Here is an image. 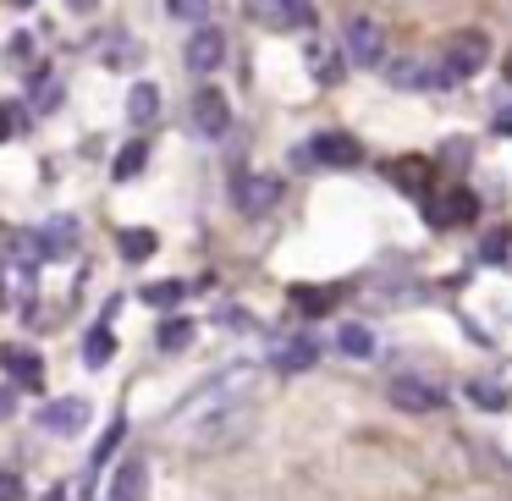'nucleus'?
<instances>
[{"label": "nucleus", "instance_id": "16", "mask_svg": "<svg viewBox=\"0 0 512 501\" xmlns=\"http://www.w3.org/2000/svg\"><path fill=\"white\" fill-rule=\"evenodd\" d=\"M155 116H160V89L155 83H133V94H127V122L144 133V127H155Z\"/></svg>", "mask_w": 512, "mask_h": 501}, {"label": "nucleus", "instance_id": "10", "mask_svg": "<svg viewBox=\"0 0 512 501\" xmlns=\"http://www.w3.org/2000/svg\"><path fill=\"white\" fill-rule=\"evenodd\" d=\"M232 127V105H226L221 89H199L193 94V133L199 138H226Z\"/></svg>", "mask_w": 512, "mask_h": 501}, {"label": "nucleus", "instance_id": "24", "mask_svg": "<svg viewBox=\"0 0 512 501\" xmlns=\"http://www.w3.org/2000/svg\"><path fill=\"white\" fill-rule=\"evenodd\" d=\"M144 61V45L127 34H111V50H105V67H138Z\"/></svg>", "mask_w": 512, "mask_h": 501}, {"label": "nucleus", "instance_id": "28", "mask_svg": "<svg viewBox=\"0 0 512 501\" xmlns=\"http://www.w3.org/2000/svg\"><path fill=\"white\" fill-rule=\"evenodd\" d=\"M292 303H298L303 314H325V303H331V292H320V287H292Z\"/></svg>", "mask_w": 512, "mask_h": 501}, {"label": "nucleus", "instance_id": "11", "mask_svg": "<svg viewBox=\"0 0 512 501\" xmlns=\"http://www.w3.org/2000/svg\"><path fill=\"white\" fill-rule=\"evenodd\" d=\"M391 83H397V89H419V94H430V89H452V72L446 67H424V61H391Z\"/></svg>", "mask_w": 512, "mask_h": 501}, {"label": "nucleus", "instance_id": "30", "mask_svg": "<svg viewBox=\"0 0 512 501\" xmlns=\"http://www.w3.org/2000/svg\"><path fill=\"white\" fill-rule=\"evenodd\" d=\"M122 430H127V424H122V419H111V430H105V441L94 446V463H105V457L116 452V441H122Z\"/></svg>", "mask_w": 512, "mask_h": 501}, {"label": "nucleus", "instance_id": "17", "mask_svg": "<svg viewBox=\"0 0 512 501\" xmlns=\"http://www.w3.org/2000/svg\"><path fill=\"white\" fill-rule=\"evenodd\" d=\"M39 243H45V259H61L72 243H78V221H72V215L45 221V226H39Z\"/></svg>", "mask_w": 512, "mask_h": 501}, {"label": "nucleus", "instance_id": "1", "mask_svg": "<svg viewBox=\"0 0 512 501\" xmlns=\"http://www.w3.org/2000/svg\"><path fill=\"white\" fill-rule=\"evenodd\" d=\"M254 408H259V369L232 364V369L204 380L182 408H171L166 430L182 435L188 446H226L254 424Z\"/></svg>", "mask_w": 512, "mask_h": 501}, {"label": "nucleus", "instance_id": "14", "mask_svg": "<svg viewBox=\"0 0 512 501\" xmlns=\"http://www.w3.org/2000/svg\"><path fill=\"white\" fill-rule=\"evenodd\" d=\"M0 369L12 375V386H45V358H34L28 347H0Z\"/></svg>", "mask_w": 512, "mask_h": 501}, {"label": "nucleus", "instance_id": "12", "mask_svg": "<svg viewBox=\"0 0 512 501\" xmlns=\"http://www.w3.org/2000/svg\"><path fill=\"white\" fill-rule=\"evenodd\" d=\"M309 160H320V166H358V160H364V144H358L353 133H320L309 144Z\"/></svg>", "mask_w": 512, "mask_h": 501}, {"label": "nucleus", "instance_id": "18", "mask_svg": "<svg viewBox=\"0 0 512 501\" xmlns=\"http://www.w3.org/2000/svg\"><path fill=\"white\" fill-rule=\"evenodd\" d=\"M144 490H149V463H144V457H127V463L116 468L111 496H116V501H133V496H144Z\"/></svg>", "mask_w": 512, "mask_h": 501}, {"label": "nucleus", "instance_id": "35", "mask_svg": "<svg viewBox=\"0 0 512 501\" xmlns=\"http://www.w3.org/2000/svg\"><path fill=\"white\" fill-rule=\"evenodd\" d=\"M72 12H89V6H100V0H67Z\"/></svg>", "mask_w": 512, "mask_h": 501}, {"label": "nucleus", "instance_id": "7", "mask_svg": "<svg viewBox=\"0 0 512 501\" xmlns=\"http://www.w3.org/2000/svg\"><path fill=\"white\" fill-rule=\"evenodd\" d=\"M391 402H397L402 413H435V408H446V391L441 386H430V380H419V375H391Z\"/></svg>", "mask_w": 512, "mask_h": 501}, {"label": "nucleus", "instance_id": "25", "mask_svg": "<svg viewBox=\"0 0 512 501\" xmlns=\"http://www.w3.org/2000/svg\"><path fill=\"white\" fill-rule=\"evenodd\" d=\"M166 12L177 17V23H204V17H210V0H166Z\"/></svg>", "mask_w": 512, "mask_h": 501}, {"label": "nucleus", "instance_id": "6", "mask_svg": "<svg viewBox=\"0 0 512 501\" xmlns=\"http://www.w3.org/2000/svg\"><path fill=\"white\" fill-rule=\"evenodd\" d=\"M468 221H479V199L468 188H446V193L430 199V226L435 232H452V226H468Z\"/></svg>", "mask_w": 512, "mask_h": 501}, {"label": "nucleus", "instance_id": "33", "mask_svg": "<svg viewBox=\"0 0 512 501\" xmlns=\"http://www.w3.org/2000/svg\"><path fill=\"white\" fill-rule=\"evenodd\" d=\"M12 408H17V391L0 386V419H12Z\"/></svg>", "mask_w": 512, "mask_h": 501}, {"label": "nucleus", "instance_id": "23", "mask_svg": "<svg viewBox=\"0 0 512 501\" xmlns=\"http://www.w3.org/2000/svg\"><path fill=\"white\" fill-rule=\"evenodd\" d=\"M138 298H144L149 309H177V303L188 298V287H182V281H149V287L138 292Z\"/></svg>", "mask_w": 512, "mask_h": 501}, {"label": "nucleus", "instance_id": "2", "mask_svg": "<svg viewBox=\"0 0 512 501\" xmlns=\"http://www.w3.org/2000/svg\"><path fill=\"white\" fill-rule=\"evenodd\" d=\"M248 17L270 34H303L314 28V0H248Z\"/></svg>", "mask_w": 512, "mask_h": 501}, {"label": "nucleus", "instance_id": "13", "mask_svg": "<svg viewBox=\"0 0 512 501\" xmlns=\"http://www.w3.org/2000/svg\"><path fill=\"white\" fill-rule=\"evenodd\" d=\"M336 353H342V358H358V364H369V358L380 353V336L369 331L364 320H342V325H336Z\"/></svg>", "mask_w": 512, "mask_h": 501}, {"label": "nucleus", "instance_id": "19", "mask_svg": "<svg viewBox=\"0 0 512 501\" xmlns=\"http://www.w3.org/2000/svg\"><path fill=\"white\" fill-rule=\"evenodd\" d=\"M303 61H309V72L325 83V89H331V83L342 78V61H336V50L325 45V39H309V45H303Z\"/></svg>", "mask_w": 512, "mask_h": 501}, {"label": "nucleus", "instance_id": "21", "mask_svg": "<svg viewBox=\"0 0 512 501\" xmlns=\"http://www.w3.org/2000/svg\"><path fill=\"white\" fill-rule=\"evenodd\" d=\"M144 160H149V138H133V144H127L122 155H116L111 177H116V182H133L138 171H144Z\"/></svg>", "mask_w": 512, "mask_h": 501}, {"label": "nucleus", "instance_id": "27", "mask_svg": "<svg viewBox=\"0 0 512 501\" xmlns=\"http://www.w3.org/2000/svg\"><path fill=\"white\" fill-rule=\"evenodd\" d=\"M468 397H474L479 408H490V413L507 408V391H501V386H485V380H474V386H468Z\"/></svg>", "mask_w": 512, "mask_h": 501}, {"label": "nucleus", "instance_id": "8", "mask_svg": "<svg viewBox=\"0 0 512 501\" xmlns=\"http://www.w3.org/2000/svg\"><path fill=\"white\" fill-rule=\"evenodd\" d=\"M182 61H188V72H199V78L221 72V61H226V34H221V28H210V23H199V34L188 39Z\"/></svg>", "mask_w": 512, "mask_h": 501}, {"label": "nucleus", "instance_id": "31", "mask_svg": "<svg viewBox=\"0 0 512 501\" xmlns=\"http://www.w3.org/2000/svg\"><path fill=\"white\" fill-rule=\"evenodd\" d=\"M28 490H23V479L17 474H0V501H23Z\"/></svg>", "mask_w": 512, "mask_h": 501}, {"label": "nucleus", "instance_id": "3", "mask_svg": "<svg viewBox=\"0 0 512 501\" xmlns=\"http://www.w3.org/2000/svg\"><path fill=\"white\" fill-rule=\"evenodd\" d=\"M485 61H490V39L485 34H452L441 45V67L452 72V83H463V78H474V72H485Z\"/></svg>", "mask_w": 512, "mask_h": 501}, {"label": "nucleus", "instance_id": "26", "mask_svg": "<svg viewBox=\"0 0 512 501\" xmlns=\"http://www.w3.org/2000/svg\"><path fill=\"white\" fill-rule=\"evenodd\" d=\"M116 243H122L127 259H149V254H155V232H122Z\"/></svg>", "mask_w": 512, "mask_h": 501}, {"label": "nucleus", "instance_id": "37", "mask_svg": "<svg viewBox=\"0 0 512 501\" xmlns=\"http://www.w3.org/2000/svg\"><path fill=\"white\" fill-rule=\"evenodd\" d=\"M0 298H6V270H0Z\"/></svg>", "mask_w": 512, "mask_h": 501}, {"label": "nucleus", "instance_id": "36", "mask_svg": "<svg viewBox=\"0 0 512 501\" xmlns=\"http://www.w3.org/2000/svg\"><path fill=\"white\" fill-rule=\"evenodd\" d=\"M12 6H17V12H28V6H39V0H12Z\"/></svg>", "mask_w": 512, "mask_h": 501}, {"label": "nucleus", "instance_id": "15", "mask_svg": "<svg viewBox=\"0 0 512 501\" xmlns=\"http://www.w3.org/2000/svg\"><path fill=\"white\" fill-rule=\"evenodd\" d=\"M314 358H320V347H314V336H287V342H276V353H270V364L287 369V375H298V369H309Z\"/></svg>", "mask_w": 512, "mask_h": 501}, {"label": "nucleus", "instance_id": "34", "mask_svg": "<svg viewBox=\"0 0 512 501\" xmlns=\"http://www.w3.org/2000/svg\"><path fill=\"white\" fill-rule=\"evenodd\" d=\"M496 133L512 138V105H501V111H496Z\"/></svg>", "mask_w": 512, "mask_h": 501}, {"label": "nucleus", "instance_id": "38", "mask_svg": "<svg viewBox=\"0 0 512 501\" xmlns=\"http://www.w3.org/2000/svg\"><path fill=\"white\" fill-rule=\"evenodd\" d=\"M507 83H512V56H507Z\"/></svg>", "mask_w": 512, "mask_h": 501}, {"label": "nucleus", "instance_id": "5", "mask_svg": "<svg viewBox=\"0 0 512 501\" xmlns=\"http://www.w3.org/2000/svg\"><path fill=\"white\" fill-rule=\"evenodd\" d=\"M342 56L353 61V67H380V61H386V34H380V23H369V17H353V23H347Z\"/></svg>", "mask_w": 512, "mask_h": 501}, {"label": "nucleus", "instance_id": "32", "mask_svg": "<svg viewBox=\"0 0 512 501\" xmlns=\"http://www.w3.org/2000/svg\"><path fill=\"white\" fill-rule=\"evenodd\" d=\"M501 254H507V237H490V243L479 248V259H501Z\"/></svg>", "mask_w": 512, "mask_h": 501}, {"label": "nucleus", "instance_id": "4", "mask_svg": "<svg viewBox=\"0 0 512 501\" xmlns=\"http://www.w3.org/2000/svg\"><path fill=\"white\" fill-rule=\"evenodd\" d=\"M39 430L45 435H78V430H89V397H56V402H45L39 408Z\"/></svg>", "mask_w": 512, "mask_h": 501}, {"label": "nucleus", "instance_id": "22", "mask_svg": "<svg viewBox=\"0 0 512 501\" xmlns=\"http://www.w3.org/2000/svg\"><path fill=\"white\" fill-rule=\"evenodd\" d=\"M193 331H199V325H193V320H160V331H155L160 353H182V347L193 342Z\"/></svg>", "mask_w": 512, "mask_h": 501}, {"label": "nucleus", "instance_id": "9", "mask_svg": "<svg viewBox=\"0 0 512 501\" xmlns=\"http://www.w3.org/2000/svg\"><path fill=\"white\" fill-rule=\"evenodd\" d=\"M232 204L248 215V221H259L265 210H276V204H281V182L276 177H237L232 182Z\"/></svg>", "mask_w": 512, "mask_h": 501}, {"label": "nucleus", "instance_id": "20", "mask_svg": "<svg viewBox=\"0 0 512 501\" xmlns=\"http://www.w3.org/2000/svg\"><path fill=\"white\" fill-rule=\"evenodd\" d=\"M111 353H116L111 325H94V331L83 336V364H89V369H105V364H111Z\"/></svg>", "mask_w": 512, "mask_h": 501}, {"label": "nucleus", "instance_id": "29", "mask_svg": "<svg viewBox=\"0 0 512 501\" xmlns=\"http://www.w3.org/2000/svg\"><path fill=\"white\" fill-rule=\"evenodd\" d=\"M56 105H61V89L39 78V83H34V111H56Z\"/></svg>", "mask_w": 512, "mask_h": 501}]
</instances>
